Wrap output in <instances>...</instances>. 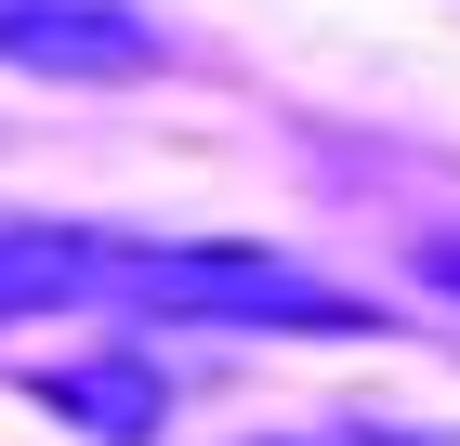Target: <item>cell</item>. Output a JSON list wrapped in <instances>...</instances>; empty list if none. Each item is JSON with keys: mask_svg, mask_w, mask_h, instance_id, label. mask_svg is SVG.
I'll use <instances>...</instances> for the list:
<instances>
[{"mask_svg": "<svg viewBox=\"0 0 460 446\" xmlns=\"http://www.w3.org/2000/svg\"><path fill=\"white\" fill-rule=\"evenodd\" d=\"M421 263H434V289H460V237H421Z\"/></svg>", "mask_w": 460, "mask_h": 446, "instance_id": "6", "label": "cell"}, {"mask_svg": "<svg viewBox=\"0 0 460 446\" xmlns=\"http://www.w3.org/2000/svg\"><path fill=\"white\" fill-rule=\"evenodd\" d=\"M106 249L93 223H53V210H0V315H66L106 289Z\"/></svg>", "mask_w": 460, "mask_h": 446, "instance_id": "3", "label": "cell"}, {"mask_svg": "<svg viewBox=\"0 0 460 446\" xmlns=\"http://www.w3.org/2000/svg\"><path fill=\"white\" fill-rule=\"evenodd\" d=\"M53 420H79L93 446H158V420H172V380L145 368V354H66V368L27 380Z\"/></svg>", "mask_w": 460, "mask_h": 446, "instance_id": "4", "label": "cell"}, {"mask_svg": "<svg viewBox=\"0 0 460 446\" xmlns=\"http://www.w3.org/2000/svg\"><path fill=\"white\" fill-rule=\"evenodd\" d=\"M0 66L106 92V79H158L172 66V27L145 0H0Z\"/></svg>", "mask_w": 460, "mask_h": 446, "instance_id": "2", "label": "cell"}, {"mask_svg": "<svg viewBox=\"0 0 460 446\" xmlns=\"http://www.w3.org/2000/svg\"><path fill=\"white\" fill-rule=\"evenodd\" d=\"M316 446H421V433H382V420H342V433H316Z\"/></svg>", "mask_w": 460, "mask_h": 446, "instance_id": "5", "label": "cell"}, {"mask_svg": "<svg viewBox=\"0 0 460 446\" xmlns=\"http://www.w3.org/2000/svg\"><path fill=\"white\" fill-rule=\"evenodd\" d=\"M106 289L145 315H172V328H289V342H368L382 315L355 302V289H329L316 263H289V249H237V237H119L106 249Z\"/></svg>", "mask_w": 460, "mask_h": 446, "instance_id": "1", "label": "cell"}]
</instances>
